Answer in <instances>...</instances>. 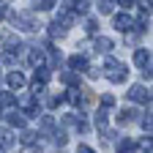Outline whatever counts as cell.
I'll list each match as a JSON object with an SVG mask.
<instances>
[{
  "label": "cell",
  "mask_w": 153,
  "mask_h": 153,
  "mask_svg": "<svg viewBox=\"0 0 153 153\" xmlns=\"http://www.w3.org/2000/svg\"><path fill=\"white\" fill-rule=\"evenodd\" d=\"M104 66H107V76H109V82H115V85L126 82L128 71H126V66H123V63H118L115 57H107V60H104Z\"/></svg>",
  "instance_id": "1"
},
{
  "label": "cell",
  "mask_w": 153,
  "mask_h": 153,
  "mask_svg": "<svg viewBox=\"0 0 153 153\" xmlns=\"http://www.w3.org/2000/svg\"><path fill=\"white\" fill-rule=\"evenodd\" d=\"M11 22H14L19 30H38V25L33 22L30 14H11Z\"/></svg>",
  "instance_id": "2"
},
{
  "label": "cell",
  "mask_w": 153,
  "mask_h": 153,
  "mask_svg": "<svg viewBox=\"0 0 153 153\" xmlns=\"http://www.w3.org/2000/svg\"><path fill=\"white\" fill-rule=\"evenodd\" d=\"M128 99H131V101H140V104H150V93H148L142 85H131V88H128Z\"/></svg>",
  "instance_id": "3"
},
{
  "label": "cell",
  "mask_w": 153,
  "mask_h": 153,
  "mask_svg": "<svg viewBox=\"0 0 153 153\" xmlns=\"http://www.w3.org/2000/svg\"><path fill=\"white\" fill-rule=\"evenodd\" d=\"M115 27H118L120 33H128V30H134V22H131V16L128 14H115Z\"/></svg>",
  "instance_id": "4"
},
{
  "label": "cell",
  "mask_w": 153,
  "mask_h": 153,
  "mask_svg": "<svg viewBox=\"0 0 153 153\" xmlns=\"http://www.w3.org/2000/svg\"><path fill=\"white\" fill-rule=\"evenodd\" d=\"M134 63H137L142 71H150V52L148 49H137L134 52Z\"/></svg>",
  "instance_id": "5"
},
{
  "label": "cell",
  "mask_w": 153,
  "mask_h": 153,
  "mask_svg": "<svg viewBox=\"0 0 153 153\" xmlns=\"http://www.w3.org/2000/svg\"><path fill=\"white\" fill-rule=\"evenodd\" d=\"M27 60H30V66H33V68H41V66H44V49L33 47V49H30V55H27Z\"/></svg>",
  "instance_id": "6"
},
{
  "label": "cell",
  "mask_w": 153,
  "mask_h": 153,
  "mask_svg": "<svg viewBox=\"0 0 153 153\" xmlns=\"http://www.w3.org/2000/svg\"><path fill=\"white\" fill-rule=\"evenodd\" d=\"M25 82H27V79H25L22 71H11V74H8V85H11L14 90H16V88H25Z\"/></svg>",
  "instance_id": "7"
},
{
  "label": "cell",
  "mask_w": 153,
  "mask_h": 153,
  "mask_svg": "<svg viewBox=\"0 0 153 153\" xmlns=\"http://www.w3.org/2000/svg\"><path fill=\"white\" fill-rule=\"evenodd\" d=\"M16 104V96L14 93H0V109H11Z\"/></svg>",
  "instance_id": "8"
},
{
  "label": "cell",
  "mask_w": 153,
  "mask_h": 153,
  "mask_svg": "<svg viewBox=\"0 0 153 153\" xmlns=\"http://www.w3.org/2000/svg\"><path fill=\"white\" fill-rule=\"evenodd\" d=\"M68 66H71L74 71H79V68H85V66H88V60H85L82 55H71V57H68Z\"/></svg>",
  "instance_id": "9"
},
{
  "label": "cell",
  "mask_w": 153,
  "mask_h": 153,
  "mask_svg": "<svg viewBox=\"0 0 153 153\" xmlns=\"http://www.w3.org/2000/svg\"><path fill=\"white\" fill-rule=\"evenodd\" d=\"M96 49H99L101 55H107L112 49V38H96Z\"/></svg>",
  "instance_id": "10"
},
{
  "label": "cell",
  "mask_w": 153,
  "mask_h": 153,
  "mask_svg": "<svg viewBox=\"0 0 153 153\" xmlns=\"http://www.w3.org/2000/svg\"><path fill=\"white\" fill-rule=\"evenodd\" d=\"M49 36H52V38H63V36H66V27H63L60 22H52V25H49Z\"/></svg>",
  "instance_id": "11"
},
{
  "label": "cell",
  "mask_w": 153,
  "mask_h": 153,
  "mask_svg": "<svg viewBox=\"0 0 153 153\" xmlns=\"http://www.w3.org/2000/svg\"><path fill=\"white\" fill-rule=\"evenodd\" d=\"M8 123L22 128V126H25V118H22V112H8Z\"/></svg>",
  "instance_id": "12"
},
{
  "label": "cell",
  "mask_w": 153,
  "mask_h": 153,
  "mask_svg": "<svg viewBox=\"0 0 153 153\" xmlns=\"http://www.w3.org/2000/svg\"><path fill=\"white\" fill-rule=\"evenodd\" d=\"M137 150V145H134L131 140H123V142H118V153H134Z\"/></svg>",
  "instance_id": "13"
},
{
  "label": "cell",
  "mask_w": 153,
  "mask_h": 153,
  "mask_svg": "<svg viewBox=\"0 0 153 153\" xmlns=\"http://www.w3.org/2000/svg\"><path fill=\"white\" fill-rule=\"evenodd\" d=\"M60 79H63L66 85H76V82H79V76H76L74 71H60Z\"/></svg>",
  "instance_id": "14"
},
{
  "label": "cell",
  "mask_w": 153,
  "mask_h": 153,
  "mask_svg": "<svg viewBox=\"0 0 153 153\" xmlns=\"http://www.w3.org/2000/svg\"><path fill=\"white\" fill-rule=\"evenodd\" d=\"M134 118H137V112H134V109H123V112L118 115V123H131Z\"/></svg>",
  "instance_id": "15"
},
{
  "label": "cell",
  "mask_w": 153,
  "mask_h": 153,
  "mask_svg": "<svg viewBox=\"0 0 153 153\" xmlns=\"http://www.w3.org/2000/svg\"><path fill=\"white\" fill-rule=\"evenodd\" d=\"M107 120H109V118H107V112H104V109H99V115H96V126L101 128V134L107 131Z\"/></svg>",
  "instance_id": "16"
},
{
  "label": "cell",
  "mask_w": 153,
  "mask_h": 153,
  "mask_svg": "<svg viewBox=\"0 0 153 153\" xmlns=\"http://www.w3.org/2000/svg\"><path fill=\"white\" fill-rule=\"evenodd\" d=\"M57 3H52V0H41V3H33V8L36 11H49V8H55Z\"/></svg>",
  "instance_id": "17"
},
{
  "label": "cell",
  "mask_w": 153,
  "mask_h": 153,
  "mask_svg": "<svg viewBox=\"0 0 153 153\" xmlns=\"http://www.w3.org/2000/svg\"><path fill=\"white\" fill-rule=\"evenodd\" d=\"M112 6H115V3H107V0H101V3H96L99 14H104V16H107V14H112Z\"/></svg>",
  "instance_id": "18"
},
{
  "label": "cell",
  "mask_w": 153,
  "mask_h": 153,
  "mask_svg": "<svg viewBox=\"0 0 153 153\" xmlns=\"http://www.w3.org/2000/svg\"><path fill=\"white\" fill-rule=\"evenodd\" d=\"M96 30H99V22H96V19H88V22H85V33L96 36Z\"/></svg>",
  "instance_id": "19"
},
{
  "label": "cell",
  "mask_w": 153,
  "mask_h": 153,
  "mask_svg": "<svg viewBox=\"0 0 153 153\" xmlns=\"http://www.w3.org/2000/svg\"><path fill=\"white\" fill-rule=\"evenodd\" d=\"M109 107H115V96H109V93H107V96H101V109L107 112Z\"/></svg>",
  "instance_id": "20"
},
{
  "label": "cell",
  "mask_w": 153,
  "mask_h": 153,
  "mask_svg": "<svg viewBox=\"0 0 153 153\" xmlns=\"http://www.w3.org/2000/svg\"><path fill=\"white\" fill-rule=\"evenodd\" d=\"M55 142H57V145H66V142H68V137H66V131H63V128H57V131H55Z\"/></svg>",
  "instance_id": "21"
},
{
  "label": "cell",
  "mask_w": 153,
  "mask_h": 153,
  "mask_svg": "<svg viewBox=\"0 0 153 153\" xmlns=\"http://www.w3.org/2000/svg\"><path fill=\"white\" fill-rule=\"evenodd\" d=\"M33 142H36V134L33 131H25L22 134V145H33Z\"/></svg>",
  "instance_id": "22"
},
{
  "label": "cell",
  "mask_w": 153,
  "mask_h": 153,
  "mask_svg": "<svg viewBox=\"0 0 153 153\" xmlns=\"http://www.w3.org/2000/svg\"><path fill=\"white\" fill-rule=\"evenodd\" d=\"M118 6H123V14L128 11V8H134V6H137V3H134V0H120V3Z\"/></svg>",
  "instance_id": "23"
},
{
  "label": "cell",
  "mask_w": 153,
  "mask_h": 153,
  "mask_svg": "<svg viewBox=\"0 0 153 153\" xmlns=\"http://www.w3.org/2000/svg\"><path fill=\"white\" fill-rule=\"evenodd\" d=\"M140 150H142V153H150V140H142V142H140Z\"/></svg>",
  "instance_id": "24"
},
{
  "label": "cell",
  "mask_w": 153,
  "mask_h": 153,
  "mask_svg": "<svg viewBox=\"0 0 153 153\" xmlns=\"http://www.w3.org/2000/svg\"><path fill=\"white\" fill-rule=\"evenodd\" d=\"M88 76H90V79H96V76H99V68L90 66V68H88Z\"/></svg>",
  "instance_id": "25"
},
{
  "label": "cell",
  "mask_w": 153,
  "mask_h": 153,
  "mask_svg": "<svg viewBox=\"0 0 153 153\" xmlns=\"http://www.w3.org/2000/svg\"><path fill=\"white\" fill-rule=\"evenodd\" d=\"M76 153H93V148H88V145H79V150Z\"/></svg>",
  "instance_id": "26"
},
{
  "label": "cell",
  "mask_w": 153,
  "mask_h": 153,
  "mask_svg": "<svg viewBox=\"0 0 153 153\" xmlns=\"http://www.w3.org/2000/svg\"><path fill=\"white\" fill-rule=\"evenodd\" d=\"M6 14H8V8H6V3H0V19H3Z\"/></svg>",
  "instance_id": "27"
},
{
  "label": "cell",
  "mask_w": 153,
  "mask_h": 153,
  "mask_svg": "<svg viewBox=\"0 0 153 153\" xmlns=\"http://www.w3.org/2000/svg\"><path fill=\"white\" fill-rule=\"evenodd\" d=\"M0 153H3V150H0Z\"/></svg>",
  "instance_id": "28"
}]
</instances>
